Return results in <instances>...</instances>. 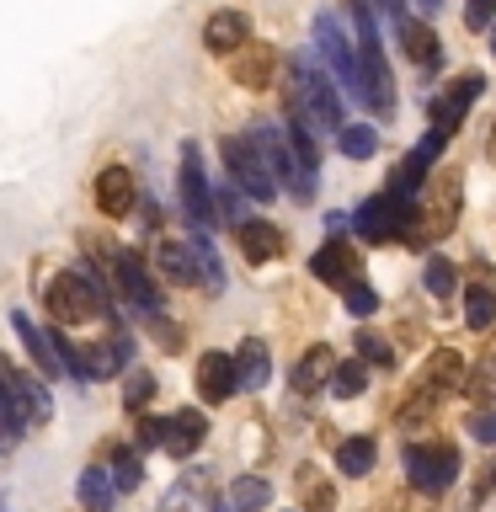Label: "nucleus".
<instances>
[{"instance_id": "obj_1", "label": "nucleus", "mask_w": 496, "mask_h": 512, "mask_svg": "<svg viewBox=\"0 0 496 512\" xmlns=\"http://www.w3.org/2000/svg\"><path fill=\"white\" fill-rule=\"evenodd\" d=\"M48 416H54V400H48L43 379L22 374V368H16L6 352H0V432L16 443L22 432L43 427Z\"/></svg>"}, {"instance_id": "obj_2", "label": "nucleus", "mask_w": 496, "mask_h": 512, "mask_svg": "<svg viewBox=\"0 0 496 512\" xmlns=\"http://www.w3.org/2000/svg\"><path fill=\"white\" fill-rule=\"evenodd\" d=\"M454 224H459V176L443 171V176H432V182L416 192L411 214H406V224H400V240H411V246L427 251L432 240H443Z\"/></svg>"}, {"instance_id": "obj_3", "label": "nucleus", "mask_w": 496, "mask_h": 512, "mask_svg": "<svg viewBox=\"0 0 496 512\" xmlns=\"http://www.w3.org/2000/svg\"><path fill=\"white\" fill-rule=\"evenodd\" d=\"M43 304H48V315L59 320V326H86V320L96 315H112V304L102 294V283L91 278V272H54L43 288Z\"/></svg>"}, {"instance_id": "obj_4", "label": "nucleus", "mask_w": 496, "mask_h": 512, "mask_svg": "<svg viewBox=\"0 0 496 512\" xmlns=\"http://www.w3.org/2000/svg\"><path fill=\"white\" fill-rule=\"evenodd\" d=\"M219 160H224L230 182L246 192V198H256V203H272V198H278V182H272V171H267L262 150L251 144V134H224V139H219Z\"/></svg>"}, {"instance_id": "obj_5", "label": "nucleus", "mask_w": 496, "mask_h": 512, "mask_svg": "<svg viewBox=\"0 0 496 512\" xmlns=\"http://www.w3.org/2000/svg\"><path fill=\"white\" fill-rule=\"evenodd\" d=\"M251 144L262 150V160H267V171H272V182L278 187H288L299 203H310L315 198V171H304L299 160H294V150H288V139L278 134V123H251Z\"/></svg>"}, {"instance_id": "obj_6", "label": "nucleus", "mask_w": 496, "mask_h": 512, "mask_svg": "<svg viewBox=\"0 0 496 512\" xmlns=\"http://www.w3.org/2000/svg\"><path fill=\"white\" fill-rule=\"evenodd\" d=\"M315 48H320V59L331 64V80H336V91H342V96H352V102H363L358 54H352V43L342 38V22H336V11H320V16H315Z\"/></svg>"}, {"instance_id": "obj_7", "label": "nucleus", "mask_w": 496, "mask_h": 512, "mask_svg": "<svg viewBox=\"0 0 496 512\" xmlns=\"http://www.w3.org/2000/svg\"><path fill=\"white\" fill-rule=\"evenodd\" d=\"M406 480L427 496L448 491L459 480V448L454 443H406Z\"/></svg>"}, {"instance_id": "obj_8", "label": "nucleus", "mask_w": 496, "mask_h": 512, "mask_svg": "<svg viewBox=\"0 0 496 512\" xmlns=\"http://www.w3.org/2000/svg\"><path fill=\"white\" fill-rule=\"evenodd\" d=\"M299 102H304V112H310V118L320 123V128H342V91H336V80H331V70H320V64L310 59V54H299Z\"/></svg>"}, {"instance_id": "obj_9", "label": "nucleus", "mask_w": 496, "mask_h": 512, "mask_svg": "<svg viewBox=\"0 0 496 512\" xmlns=\"http://www.w3.org/2000/svg\"><path fill=\"white\" fill-rule=\"evenodd\" d=\"M480 91H486V75L470 70V75H454V80H448V91H438V96H422L427 112H432V128L454 134V128L464 123V112H470V107L480 102Z\"/></svg>"}, {"instance_id": "obj_10", "label": "nucleus", "mask_w": 496, "mask_h": 512, "mask_svg": "<svg viewBox=\"0 0 496 512\" xmlns=\"http://www.w3.org/2000/svg\"><path fill=\"white\" fill-rule=\"evenodd\" d=\"M112 283H118V294L134 304L144 320L160 315V288H155V278H150V267H144L139 251H118V262H112Z\"/></svg>"}, {"instance_id": "obj_11", "label": "nucleus", "mask_w": 496, "mask_h": 512, "mask_svg": "<svg viewBox=\"0 0 496 512\" xmlns=\"http://www.w3.org/2000/svg\"><path fill=\"white\" fill-rule=\"evenodd\" d=\"M182 208L192 224H214L219 203H214V182L203 171V150L198 144H182Z\"/></svg>"}, {"instance_id": "obj_12", "label": "nucleus", "mask_w": 496, "mask_h": 512, "mask_svg": "<svg viewBox=\"0 0 496 512\" xmlns=\"http://www.w3.org/2000/svg\"><path fill=\"white\" fill-rule=\"evenodd\" d=\"M411 203H395L390 192H374V198L358 203V214H352V230H358L368 246H379V240H400V224H406Z\"/></svg>"}, {"instance_id": "obj_13", "label": "nucleus", "mask_w": 496, "mask_h": 512, "mask_svg": "<svg viewBox=\"0 0 496 512\" xmlns=\"http://www.w3.org/2000/svg\"><path fill=\"white\" fill-rule=\"evenodd\" d=\"M134 363V336L128 331H107L102 342H86V379H118Z\"/></svg>"}, {"instance_id": "obj_14", "label": "nucleus", "mask_w": 496, "mask_h": 512, "mask_svg": "<svg viewBox=\"0 0 496 512\" xmlns=\"http://www.w3.org/2000/svg\"><path fill=\"white\" fill-rule=\"evenodd\" d=\"M272 70H278L272 43H240L235 54H230V75H235V86H246V91H267L272 86Z\"/></svg>"}, {"instance_id": "obj_15", "label": "nucleus", "mask_w": 496, "mask_h": 512, "mask_svg": "<svg viewBox=\"0 0 496 512\" xmlns=\"http://www.w3.org/2000/svg\"><path fill=\"white\" fill-rule=\"evenodd\" d=\"M310 272H315L320 283H331V288H347V283L363 272V256L352 251L347 240H336V235H331L326 246H320V251L310 256Z\"/></svg>"}, {"instance_id": "obj_16", "label": "nucleus", "mask_w": 496, "mask_h": 512, "mask_svg": "<svg viewBox=\"0 0 496 512\" xmlns=\"http://www.w3.org/2000/svg\"><path fill=\"white\" fill-rule=\"evenodd\" d=\"M134 198H139V187H134V171L128 166H102L96 171V208H102L107 219H128Z\"/></svg>"}, {"instance_id": "obj_17", "label": "nucleus", "mask_w": 496, "mask_h": 512, "mask_svg": "<svg viewBox=\"0 0 496 512\" xmlns=\"http://www.w3.org/2000/svg\"><path fill=\"white\" fill-rule=\"evenodd\" d=\"M11 326H16V336L27 342V352H32V358H38L43 379H59V374H64V358H59V331H43L38 320H32V315H22V310L11 315Z\"/></svg>"}, {"instance_id": "obj_18", "label": "nucleus", "mask_w": 496, "mask_h": 512, "mask_svg": "<svg viewBox=\"0 0 496 512\" xmlns=\"http://www.w3.org/2000/svg\"><path fill=\"white\" fill-rule=\"evenodd\" d=\"M235 240H240V251H246L251 267H267V262H278V256H283V230H278V224H267V219H240Z\"/></svg>"}, {"instance_id": "obj_19", "label": "nucleus", "mask_w": 496, "mask_h": 512, "mask_svg": "<svg viewBox=\"0 0 496 512\" xmlns=\"http://www.w3.org/2000/svg\"><path fill=\"white\" fill-rule=\"evenodd\" d=\"M203 438H208V416L203 411H176L171 422H166V438H160V448H166L171 459H187V454H198L203 448Z\"/></svg>"}, {"instance_id": "obj_20", "label": "nucleus", "mask_w": 496, "mask_h": 512, "mask_svg": "<svg viewBox=\"0 0 496 512\" xmlns=\"http://www.w3.org/2000/svg\"><path fill=\"white\" fill-rule=\"evenodd\" d=\"M240 43H251L246 11H214L203 22V48H208V54H235Z\"/></svg>"}, {"instance_id": "obj_21", "label": "nucleus", "mask_w": 496, "mask_h": 512, "mask_svg": "<svg viewBox=\"0 0 496 512\" xmlns=\"http://www.w3.org/2000/svg\"><path fill=\"white\" fill-rule=\"evenodd\" d=\"M459 384H464V358H459L454 347H438V352H432V358L422 363V379H416V390L438 400L443 390H459Z\"/></svg>"}, {"instance_id": "obj_22", "label": "nucleus", "mask_w": 496, "mask_h": 512, "mask_svg": "<svg viewBox=\"0 0 496 512\" xmlns=\"http://www.w3.org/2000/svg\"><path fill=\"white\" fill-rule=\"evenodd\" d=\"M198 395L224 406V400L235 395V358L230 352H203L198 358Z\"/></svg>"}, {"instance_id": "obj_23", "label": "nucleus", "mask_w": 496, "mask_h": 512, "mask_svg": "<svg viewBox=\"0 0 496 512\" xmlns=\"http://www.w3.org/2000/svg\"><path fill=\"white\" fill-rule=\"evenodd\" d=\"M331 374H336V347H326V342H315L304 358L294 363V395H315V390H326L331 384Z\"/></svg>"}, {"instance_id": "obj_24", "label": "nucleus", "mask_w": 496, "mask_h": 512, "mask_svg": "<svg viewBox=\"0 0 496 512\" xmlns=\"http://www.w3.org/2000/svg\"><path fill=\"white\" fill-rule=\"evenodd\" d=\"M267 379H272V352H267V342L246 336L235 352V390H262Z\"/></svg>"}, {"instance_id": "obj_25", "label": "nucleus", "mask_w": 496, "mask_h": 512, "mask_svg": "<svg viewBox=\"0 0 496 512\" xmlns=\"http://www.w3.org/2000/svg\"><path fill=\"white\" fill-rule=\"evenodd\" d=\"M155 267H160V278H171V283H198V262H192V246L187 240H160L155 246Z\"/></svg>"}, {"instance_id": "obj_26", "label": "nucleus", "mask_w": 496, "mask_h": 512, "mask_svg": "<svg viewBox=\"0 0 496 512\" xmlns=\"http://www.w3.org/2000/svg\"><path fill=\"white\" fill-rule=\"evenodd\" d=\"M75 496L86 512H112V496H118V486H112V475L102 470V464H86L75 480Z\"/></svg>"}, {"instance_id": "obj_27", "label": "nucleus", "mask_w": 496, "mask_h": 512, "mask_svg": "<svg viewBox=\"0 0 496 512\" xmlns=\"http://www.w3.org/2000/svg\"><path fill=\"white\" fill-rule=\"evenodd\" d=\"M395 32H400V43H406V54L422 64V70H438L443 64V54H438V38H432V27H422V22H411V16H400L395 22Z\"/></svg>"}, {"instance_id": "obj_28", "label": "nucleus", "mask_w": 496, "mask_h": 512, "mask_svg": "<svg viewBox=\"0 0 496 512\" xmlns=\"http://www.w3.org/2000/svg\"><path fill=\"white\" fill-rule=\"evenodd\" d=\"M336 150L347 160H374L379 155V128L374 123H342L336 128Z\"/></svg>"}, {"instance_id": "obj_29", "label": "nucleus", "mask_w": 496, "mask_h": 512, "mask_svg": "<svg viewBox=\"0 0 496 512\" xmlns=\"http://www.w3.org/2000/svg\"><path fill=\"white\" fill-rule=\"evenodd\" d=\"M374 438H342L336 443V470H342L347 480H363L368 470H374Z\"/></svg>"}, {"instance_id": "obj_30", "label": "nucleus", "mask_w": 496, "mask_h": 512, "mask_svg": "<svg viewBox=\"0 0 496 512\" xmlns=\"http://www.w3.org/2000/svg\"><path fill=\"white\" fill-rule=\"evenodd\" d=\"M208 496H214V486H208L203 475H182L171 486V496H166V507H160V512H203Z\"/></svg>"}, {"instance_id": "obj_31", "label": "nucleus", "mask_w": 496, "mask_h": 512, "mask_svg": "<svg viewBox=\"0 0 496 512\" xmlns=\"http://www.w3.org/2000/svg\"><path fill=\"white\" fill-rule=\"evenodd\" d=\"M272 502V480L267 475H240L230 486V507L235 512H262Z\"/></svg>"}, {"instance_id": "obj_32", "label": "nucleus", "mask_w": 496, "mask_h": 512, "mask_svg": "<svg viewBox=\"0 0 496 512\" xmlns=\"http://www.w3.org/2000/svg\"><path fill=\"white\" fill-rule=\"evenodd\" d=\"M459 390L470 395L475 406H491V400H496V358H480V363L464 368V384H459Z\"/></svg>"}, {"instance_id": "obj_33", "label": "nucleus", "mask_w": 496, "mask_h": 512, "mask_svg": "<svg viewBox=\"0 0 496 512\" xmlns=\"http://www.w3.org/2000/svg\"><path fill=\"white\" fill-rule=\"evenodd\" d=\"M422 283H427V294H432V299H448V294L459 288V272H454V262H448V256H427Z\"/></svg>"}, {"instance_id": "obj_34", "label": "nucleus", "mask_w": 496, "mask_h": 512, "mask_svg": "<svg viewBox=\"0 0 496 512\" xmlns=\"http://www.w3.org/2000/svg\"><path fill=\"white\" fill-rule=\"evenodd\" d=\"M187 246H192V262H198V283H203V288H214V294H219V288H224V267H219L214 246H208L203 235H192Z\"/></svg>"}, {"instance_id": "obj_35", "label": "nucleus", "mask_w": 496, "mask_h": 512, "mask_svg": "<svg viewBox=\"0 0 496 512\" xmlns=\"http://www.w3.org/2000/svg\"><path fill=\"white\" fill-rule=\"evenodd\" d=\"M326 390L342 395V400H358L368 390V363H336V374H331Z\"/></svg>"}, {"instance_id": "obj_36", "label": "nucleus", "mask_w": 496, "mask_h": 512, "mask_svg": "<svg viewBox=\"0 0 496 512\" xmlns=\"http://www.w3.org/2000/svg\"><path fill=\"white\" fill-rule=\"evenodd\" d=\"M464 320H470V331H486L491 320H496V294H491L486 283L470 288V299H464Z\"/></svg>"}, {"instance_id": "obj_37", "label": "nucleus", "mask_w": 496, "mask_h": 512, "mask_svg": "<svg viewBox=\"0 0 496 512\" xmlns=\"http://www.w3.org/2000/svg\"><path fill=\"white\" fill-rule=\"evenodd\" d=\"M112 486L118 491H134L139 480H144V464H139V454H128V448H112Z\"/></svg>"}, {"instance_id": "obj_38", "label": "nucleus", "mask_w": 496, "mask_h": 512, "mask_svg": "<svg viewBox=\"0 0 496 512\" xmlns=\"http://www.w3.org/2000/svg\"><path fill=\"white\" fill-rule=\"evenodd\" d=\"M352 342H358V363H374V368H390L395 363V347L384 342V336H374V331H358Z\"/></svg>"}, {"instance_id": "obj_39", "label": "nucleus", "mask_w": 496, "mask_h": 512, "mask_svg": "<svg viewBox=\"0 0 496 512\" xmlns=\"http://www.w3.org/2000/svg\"><path fill=\"white\" fill-rule=\"evenodd\" d=\"M150 400H155V374L134 368V374H128V384H123V406H128V411H144Z\"/></svg>"}, {"instance_id": "obj_40", "label": "nucleus", "mask_w": 496, "mask_h": 512, "mask_svg": "<svg viewBox=\"0 0 496 512\" xmlns=\"http://www.w3.org/2000/svg\"><path fill=\"white\" fill-rule=\"evenodd\" d=\"M342 299H347V310L358 315V320H368V315L379 310V294H374V288H368L363 278H352V283L342 288Z\"/></svg>"}, {"instance_id": "obj_41", "label": "nucleus", "mask_w": 496, "mask_h": 512, "mask_svg": "<svg viewBox=\"0 0 496 512\" xmlns=\"http://www.w3.org/2000/svg\"><path fill=\"white\" fill-rule=\"evenodd\" d=\"M496 22V0H464V27L480 32V27H491Z\"/></svg>"}, {"instance_id": "obj_42", "label": "nucleus", "mask_w": 496, "mask_h": 512, "mask_svg": "<svg viewBox=\"0 0 496 512\" xmlns=\"http://www.w3.org/2000/svg\"><path fill=\"white\" fill-rule=\"evenodd\" d=\"M470 438L475 443H496V411H470Z\"/></svg>"}, {"instance_id": "obj_43", "label": "nucleus", "mask_w": 496, "mask_h": 512, "mask_svg": "<svg viewBox=\"0 0 496 512\" xmlns=\"http://www.w3.org/2000/svg\"><path fill=\"white\" fill-rule=\"evenodd\" d=\"M160 438H166V422H155V416H144V422H139V443H144V448H155Z\"/></svg>"}, {"instance_id": "obj_44", "label": "nucleus", "mask_w": 496, "mask_h": 512, "mask_svg": "<svg viewBox=\"0 0 496 512\" xmlns=\"http://www.w3.org/2000/svg\"><path fill=\"white\" fill-rule=\"evenodd\" d=\"M368 6H374V11H384L390 22H400V16H406V0H368Z\"/></svg>"}, {"instance_id": "obj_45", "label": "nucleus", "mask_w": 496, "mask_h": 512, "mask_svg": "<svg viewBox=\"0 0 496 512\" xmlns=\"http://www.w3.org/2000/svg\"><path fill=\"white\" fill-rule=\"evenodd\" d=\"M347 224H352V214H326V230H331V235H342Z\"/></svg>"}, {"instance_id": "obj_46", "label": "nucleus", "mask_w": 496, "mask_h": 512, "mask_svg": "<svg viewBox=\"0 0 496 512\" xmlns=\"http://www.w3.org/2000/svg\"><path fill=\"white\" fill-rule=\"evenodd\" d=\"M203 512H235V507H230V502H219V496H208V507H203Z\"/></svg>"}, {"instance_id": "obj_47", "label": "nucleus", "mask_w": 496, "mask_h": 512, "mask_svg": "<svg viewBox=\"0 0 496 512\" xmlns=\"http://www.w3.org/2000/svg\"><path fill=\"white\" fill-rule=\"evenodd\" d=\"M486 32H491V59H496V22H491V27H486Z\"/></svg>"}, {"instance_id": "obj_48", "label": "nucleus", "mask_w": 496, "mask_h": 512, "mask_svg": "<svg viewBox=\"0 0 496 512\" xmlns=\"http://www.w3.org/2000/svg\"><path fill=\"white\" fill-rule=\"evenodd\" d=\"M486 150H491V160H496V128H491V144H486Z\"/></svg>"}, {"instance_id": "obj_49", "label": "nucleus", "mask_w": 496, "mask_h": 512, "mask_svg": "<svg viewBox=\"0 0 496 512\" xmlns=\"http://www.w3.org/2000/svg\"><path fill=\"white\" fill-rule=\"evenodd\" d=\"M416 6H427V11H438V0H416Z\"/></svg>"}, {"instance_id": "obj_50", "label": "nucleus", "mask_w": 496, "mask_h": 512, "mask_svg": "<svg viewBox=\"0 0 496 512\" xmlns=\"http://www.w3.org/2000/svg\"><path fill=\"white\" fill-rule=\"evenodd\" d=\"M6 448H11V438H6V432H0V454H6Z\"/></svg>"}, {"instance_id": "obj_51", "label": "nucleus", "mask_w": 496, "mask_h": 512, "mask_svg": "<svg viewBox=\"0 0 496 512\" xmlns=\"http://www.w3.org/2000/svg\"><path fill=\"white\" fill-rule=\"evenodd\" d=\"M0 512H6V496H0Z\"/></svg>"}, {"instance_id": "obj_52", "label": "nucleus", "mask_w": 496, "mask_h": 512, "mask_svg": "<svg viewBox=\"0 0 496 512\" xmlns=\"http://www.w3.org/2000/svg\"><path fill=\"white\" fill-rule=\"evenodd\" d=\"M491 480H496V464H491Z\"/></svg>"}]
</instances>
